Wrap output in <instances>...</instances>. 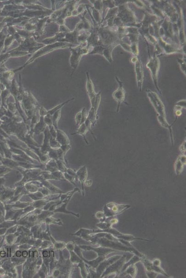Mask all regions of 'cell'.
I'll list each match as a JSON object with an SVG mask.
<instances>
[{
	"label": "cell",
	"mask_w": 186,
	"mask_h": 278,
	"mask_svg": "<svg viewBox=\"0 0 186 278\" xmlns=\"http://www.w3.org/2000/svg\"><path fill=\"white\" fill-rule=\"evenodd\" d=\"M148 96L160 116L165 117L164 106L158 95L153 92H149L148 93Z\"/></svg>",
	"instance_id": "cell-1"
},
{
	"label": "cell",
	"mask_w": 186,
	"mask_h": 278,
	"mask_svg": "<svg viewBox=\"0 0 186 278\" xmlns=\"http://www.w3.org/2000/svg\"><path fill=\"white\" fill-rule=\"evenodd\" d=\"M44 135H45L44 143L42 146H41L40 151L43 154H47L48 152L52 149L50 148L49 143L50 139L51 136L50 133L48 128L47 127L44 130Z\"/></svg>",
	"instance_id": "cell-2"
},
{
	"label": "cell",
	"mask_w": 186,
	"mask_h": 278,
	"mask_svg": "<svg viewBox=\"0 0 186 278\" xmlns=\"http://www.w3.org/2000/svg\"><path fill=\"white\" fill-rule=\"evenodd\" d=\"M159 62L158 58H152L149 62L147 64V66L150 70L152 73V77L155 81V83H157V73L158 70Z\"/></svg>",
	"instance_id": "cell-3"
},
{
	"label": "cell",
	"mask_w": 186,
	"mask_h": 278,
	"mask_svg": "<svg viewBox=\"0 0 186 278\" xmlns=\"http://www.w3.org/2000/svg\"><path fill=\"white\" fill-rule=\"evenodd\" d=\"M135 70H136V75H137V80H138V85L140 90L141 91L142 85L143 80V72L142 67L140 61L136 60L135 64Z\"/></svg>",
	"instance_id": "cell-4"
},
{
	"label": "cell",
	"mask_w": 186,
	"mask_h": 278,
	"mask_svg": "<svg viewBox=\"0 0 186 278\" xmlns=\"http://www.w3.org/2000/svg\"><path fill=\"white\" fill-rule=\"evenodd\" d=\"M46 124L44 122V117L40 116L39 122L36 123L33 128L31 129V131L32 132V133H34L36 134H39L42 132L44 131L45 129L46 128Z\"/></svg>",
	"instance_id": "cell-5"
},
{
	"label": "cell",
	"mask_w": 186,
	"mask_h": 278,
	"mask_svg": "<svg viewBox=\"0 0 186 278\" xmlns=\"http://www.w3.org/2000/svg\"><path fill=\"white\" fill-rule=\"evenodd\" d=\"M56 140L61 145H68L69 144V139L67 135L63 131L60 130H57V136Z\"/></svg>",
	"instance_id": "cell-6"
},
{
	"label": "cell",
	"mask_w": 186,
	"mask_h": 278,
	"mask_svg": "<svg viewBox=\"0 0 186 278\" xmlns=\"http://www.w3.org/2000/svg\"><path fill=\"white\" fill-rule=\"evenodd\" d=\"M186 164V156L181 155L179 157L175 163V167L176 171L180 173L183 169V166Z\"/></svg>",
	"instance_id": "cell-7"
},
{
	"label": "cell",
	"mask_w": 186,
	"mask_h": 278,
	"mask_svg": "<svg viewBox=\"0 0 186 278\" xmlns=\"http://www.w3.org/2000/svg\"><path fill=\"white\" fill-rule=\"evenodd\" d=\"M113 96L115 100L118 101V107L120 106V103L123 101L125 98V92L123 89L121 85H120V88L114 92Z\"/></svg>",
	"instance_id": "cell-8"
},
{
	"label": "cell",
	"mask_w": 186,
	"mask_h": 278,
	"mask_svg": "<svg viewBox=\"0 0 186 278\" xmlns=\"http://www.w3.org/2000/svg\"><path fill=\"white\" fill-rule=\"evenodd\" d=\"M87 171L86 167L84 166L80 168L76 172V176H77V177L79 178V180L81 182H83V181L87 177Z\"/></svg>",
	"instance_id": "cell-9"
},
{
	"label": "cell",
	"mask_w": 186,
	"mask_h": 278,
	"mask_svg": "<svg viewBox=\"0 0 186 278\" xmlns=\"http://www.w3.org/2000/svg\"><path fill=\"white\" fill-rule=\"evenodd\" d=\"M61 110H59L51 116L53 125L56 130H58V123L61 117Z\"/></svg>",
	"instance_id": "cell-10"
},
{
	"label": "cell",
	"mask_w": 186,
	"mask_h": 278,
	"mask_svg": "<svg viewBox=\"0 0 186 278\" xmlns=\"http://www.w3.org/2000/svg\"><path fill=\"white\" fill-rule=\"evenodd\" d=\"M88 130V128H87V127L85 124L84 123H83V124L80 125V127H79V129L77 130L76 133H72L71 134H72V135L76 134H80V135H82V136L84 137L85 134L87 132V131Z\"/></svg>",
	"instance_id": "cell-11"
},
{
	"label": "cell",
	"mask_w": 186,
	"mask_h": 278,
	"mask_svg": "<svg viewBox=\"0 0 186 278\" xmlns=\"http://www.w3.org/2000/svg\"><path fill=\"white\" fill-rule=\"evenodd\" d=\"M50 146L52 149H56L59 148L61 147V145L58 143V141L56 140L55 138L51 137L50 139Z\"/></svg>",
	"instance_id": "cell-12"
},
{
	"label": "cell",
	"mask_w": 186,
	"mask_h": 278,
	"mask_svg": "<svg viewBox=\"0 0 186 278\" xmlns=\"http://www.w3.org/2000/svg\"><path fill=\"white\" fill-rule=\"evenodd\" d=\"M56 161L58 168V170L60 171L63 172V173L66 172L67 170V168L65 166V163H64L63 161L60 160H56Z\"/></svg>",
	"instance_id": "cell-13"
},
{
	"label": "cell",
	"mask_w": 186,
	"mask_h": 278,
	"mask_svg": "<svg viewBox=\"0 0 186 278\" xmlns=\"http://www.w3.org/2000/svg\"><path fill=\"white\" fill-rule=\"evenodd\" d=\"M44 120L46 124L47 125L48 127H50V126L53 125L51 115L48 114L45 117H44Z\"/></svg>",
	"instance_id": "cell-14"
},
{
	"label": "cell",
	"mask_w": 186,
	"mask_h": 278,
	"mask_svg": "<svg viewBox=\"0 0 186 278\" xmlns=\"http://www.w3.org/2000/svg\"><path fill=\"white\" fill-rule=\"evenodd\" d=\"M4 207L0 201V224L3 223L4 220Z\"/></svg>",
	"instance_id": "cell-15"
},
{
	"label": "cell",
	"mask_w": 186,
	"mask_h": 278,
	"mask_svg": "<svg viewBox=\"0 0 186 278\" xmlns=\"http://www.w3.org/2000/svg\"><path fill=\"white\" fill-rule=\"evenodd\" d=\"M26 188L28 190H31V192H36L38 189L37 186H35L33 184H32L31 183H28L26 185Z\"/></svg>",
	"instance_id": "cell-16"
},
{
	"label": "cell",
	"mask_w": 186,
	"mask_h": 278,
	"mask_svg": "<svg viewBox=\"0 0 186 278\" xmlns=\"http://www.w3.org/2000/svg\"><path fill=\"white\" fill-rule=\"evenodd\" d=\"M82 118V111H80L77 113L75 116V121L77 126H79V125H81Z\"/></svg>",
	"instance_id": "cell-17"
},
{
	"label": "cell",
	"mask_w": 186,
	"mask_h": 278,
	"mask_svg": "<svg viewBox=\"0 0 186 278\" xmlns=\"http://www.w3.org/2000/svg\"><path fill=\"white\" fill-rule=\"evenodd\" d=\"M48 129L51 137L56 139L57 136V130L55 129V127L53 125H52L50 127H48Z\"/></svg>",
	"instance_id": "cell-18"
},
{
	"label": "cell",
	"mask_w": 186,
	"mask_h": 278,
	"mask_svg": "<svg viewBox=\"0 0 186 278\" xmlns=\"http://www.w3.org/2000/svg\"><path fill=\"white\" fill-rule=\"evenodd\" d=\"M60 148L61 149V150L63 151L64 154L65 155L67 152L70 149V148H71V146L69 145V144H68V145H61Z\"/></svg>",
	"instance_id": "cell-19"
},
{
	"label": "cell",
	"mask_w": 186,
	"mask_h": 278,
	"mask_svg": "<svg viewBox=\"0 0 186 278\" xmlns=\"http://www.w3.org/2000/svg\"><path fill=\"white\" fill-rule=\"evenodd\" d=\"M11 170L10 168L7 167H0V174H3V173H8Z\"/></svg>",
	"instance_id": "cell-20"
},
{
	"label": "cell",
	"mask_w": 186,
	"mask_h": 278,
	"mask_svg": "<svg viewBox=\"0 0 186 278\" xmlns=\"http://www.w3.org/2000/svg\"><path fill=\"white\" fill-rule=\"evenodd\" d=\"M39 114V115H40V116L45 117L46 115H47V111H46V110L45 108L42 107V108L40 109Z\"/></svg>",
	"instance_id": "cell-21"
},
{
	"label": "cell",
	"mask_w": 186,
	"mask_h": 278,
	"mask_svg": "<svg viewBox=\"0 0 186 278\" xmlns=\"http://www.w3.org/2000/svg\"><path fill=\"white\" fill-rule=\"evenodd\" d=\"M67 173H68L69 175H70L76 177V172H75L73 170L70 168L67 169L66 171Z\"/></svg>",
	"instance_id": "cell-22"
},
{
	"label": "cell",
	"mask_w": 186,
	"mask_h": 278,
	"mask_svg": "<svg viewBox=\"0 0 186 278\" xmlns=\"http://www.w3.org/2000/svg\"><path fill=\"white\" fill-rule=\"evenodd\" d=\"M185 145H186V141L183 142V144H182L180 147V150L181 152H184L186 151V147H185Z\"/></svg>",
	"instance_id": "cell-23"
},
{
	"label": "cell",
	"mask_w": 186,
	"mask_h": 278,
	"mask_svg": "<svg viewBox=\"0 0 186 278\" xmlns=\"http://www.w3.org/2000/svg\"><path fill=\"white\" fill-rule=\"evenodd\" d=\"M5 179L4 178H0V186H2L3 183L5 182Z\"/></svg>",
	"instance_id": "cell-24"
},
{
	"label": "cell",
	"mask_w": 186,
	"mask_h": 278,
	"mask_svg": "<svg viewBox=\"0 0 186 278\" xmlns=\"http://www.w3.org/2000/svg\"><path fill=\"white\" fill-rule=\"evenodd\" d=\"M176 115H177V116H180V115H181V112L180 110H178L176 111Z\"/></svg>",
	"instance_id": "cell-25"
}]
</instances>
